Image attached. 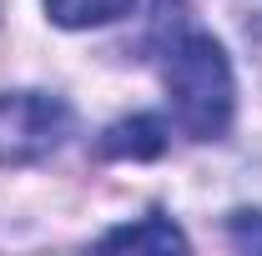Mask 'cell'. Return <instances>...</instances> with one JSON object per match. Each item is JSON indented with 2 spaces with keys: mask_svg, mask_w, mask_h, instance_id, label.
Here are the masks:
<instances>
[{
  "mask_svg": "<svg viewBox=\"0 0 262 256\" xmlns=\"http://www.w3.org/2000/svg\"><path fill=\"white\" fill-rule=\"evenodd\" d=\"M136 0H46V15L66 31H86V25H111L131 15Z\"/></svg>",
  "mask_w": 262,
  "mask_h": 256,
  "instance_id": "5",
  "label": "cell"
},
{
  "mask_svg": "<svg viewBox=\"0 0 262 256\" xmlns=\"http://www.w3.org/2000/svg\"><path fill=\"white\" fill-rule=\"evenodd\" d=\"M166 96L171 116L192 141H222L232 126V65L212 35H182L166 56Z\"/></svg>",
  "mask_w": 262,
  "mask_h": 256,
  "instance_id": "1",
  "label": "cell"
},
{
  "mask_svg": "<svg viewBox=\"0 0 262 256\" xmlns=\"http://www.w3.org/2000/svg\"><path fill=\"white\" fill-rule=\"evenodd\" d=\"M71 136V106L46 91L0 96V166H35Z\"/></svg>",
  "mask_w": 262,
  "mask_h": 256,
  "instance_id": "2",
  "label": "cell"
},
{
  "mask_svg": "<svg viewBox=\"0 0 262 256\" xmlns=\"http://www.w3.org/2000/svg\"><path fill=\"white\" fill-rule=\"evenodd\" d=\"M101 246H126V251H187V236L166 221V216H141L136 226L106 231Z\"/></svg>",
  "mask_w": 262,
  "mask_h": 256,
  "instance_id": "4",
  "label": "cell"
},
{
  "mask_svg": "<svg viewBox=\"0 0 262 256\" xmlns=\"http://www.w3.org/2000/svg\"><path fill=\"white\" fill-rule=\"evenodd\" d=\"M106 156H131V161H151L166 151V126L157 116H131V121H116L101 141Z\"/></svg>",
  "mask_w": 262,
  "mask_h": 256,
  "instance_id": "3",
  "label": "cell"
}]
</instances>
